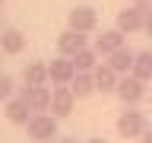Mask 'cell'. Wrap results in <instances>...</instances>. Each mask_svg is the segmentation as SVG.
<instances>
[{
    "mask_svg": "<svg viewBox=\"0 0 152 143\" xmlns=\"http://www.w3.org/2000/svg\"><path fill=\"white\" fill-rule=\"evenodd\" d=\"M117 133H121L124 140H140L146 127H149V118L140 111V108H133V105H124V111L117 114Z\"/></svg>",
    "mask_w": 152,
    "mask_h": 143,
    "instance_id": "cell-1",
    "label": "cell"
},
{
    "mask_svg": "<svg viewBox=\"0 0 152 143\" xmlns=\"http://www.w3.org/2000/svg\"><path fill=\"white\" fill-rule=\"evenodd\" d=\"M117 99H121L124 105H140L142 99H146V83H142L140 76H133V73H124L121 80H117Z\"/></svg>",
    "mask_w": 152,
    "mask_h": 143,
    "instance_id": "cell-2",
    "label": "cell"
},
{
    "mask_svg": "<svg viewBox=\"0 0 152 143\" xmlns=\"http://www.w3.org/2000/svg\"><path fill=\"white\" fill-rule=\"evenodd\" d=\"M26 133L35 143H48L51 137H57V118L54 114H32V121L26 124Z\"/></svg>",
    "mask_w": 152,
    "mask_h": 143,
    "instance_id": "cell-3",
    "label": "cell"
},
{
    "mask_svg": "<svg viewBox=\"0 0 152 143\" xmlns=\"http://www.w3.org/2000/svg\"><path fill=\"white\" fill-rule=\"evenodd\" d=\"M66 29H76V32L92 35L95 29H98V13L92 7H73L66 13Z\"/></svg>",
    "mask_w": 152,
    "mask_h": 143,
    "instance_id": "cell-4",
    "label": "cell"
},
{
    "mask_svg": "<svg viewBox=\"0 0 152 143\" xmlns=\"http://www.w3.org/2000/svg\"><path fill=\"white\" fill-rule=\"evenodd\" d=\"M142 26H146V13L140 7H127L117 13L114 19V29H121L124 35H142Z\"/></svg>",
    "mask_w": 152,
    "mask_h": 143,
    "instance_id": "cell-5",
    "label": "cell"
},
{
    "mask_svg": "<svg viewBox=\"0 0 152 143\" xmlns=\"http://www.w3.org/2000/svg\"><path fill=\"white\" fill-rule=\"evenodd\" d=\"M73 108H76L73 89H70V86H54V89H51V114L60 121V118H70Z\"/></svg>",
    "mask_w": 152,
    "mask_h": 143,
    "instance_id": "cell-6",
    "label": "cell"
},
{
    "mask_svg": "<svg viewBox=\"0 0 152 143\" xmlns=\"http://www.w3.org/2000/svg\"><path fill=\"white\" fill-rule=\"evenodd\" d=\"M73 76H76V67H73V57H64V54H57L51 64H48V80L54 86H70L73 83Z\"/></svg>",
    "mask_w": 152,
    "mask_h": 143,
    "instance_id": "cell-7",
    "label": "cell"
},
{
    "mask_svg": "<svg viewBox=\"0 0 152 143\" xmlns=\"http://www.w3.org/2000/svg\"><path fill=\"white\" fill-rule=\"evenodd\" d=\"M83 48H89V35H86V32H76V29H64V32L57 35V54L73 57L76 51H83Z\"/></svg>",
    "mask_w": 152,
    "mask_h": 143,
    "instance_id": "cell-8",
    "label": "cell"
},
{
    "mask_svg": "<svg viewBox=\"0 0 152 143\" xmlns=\"http://www.w3.org/2000/svg\"><path fill=\"white\" fill-rule=\"evenodd\" d=\"M19 95L26 99V105L35 114L51 111V89H48V86H22V92H19Z\"/></svg>",
    "mask_w": 152,
    "mask_h": 143,
    "instance_id": "cell-9",
    "label": "cell"
},
{
    "mask_svg": "<svg viewBox=\"0 0 152 143\" xmlns=\"http://www.w3.org/2000/svg\"><path fill=\"white\" fill-rule=\"evenodd\" d=\"M3 114H7V121L10 124H16V127H26L28 121H32V108L26 105V99L22 95H13V99H7L3 102Z\"/></svg>",
    "mask_w": 152,
    "mask_h": 143,
    "instance_id": "cell-10",
    "label": "cell"
},
{
    "mask_svg": "<svg viewBox=\"0 0 152 143\" xmlns=\"http://www.w3.org/2000/svg\"><path fill=\"white\" fill-rule=\"evenodd\" d=\"M124 45H127V38H124L121 29H108V32H102V35H95V41H92V48L102 57H108L111 51H117V48H124Z\"/></svg>",
    "mask_w": 152,
    "mask_h": 143,
    "instance_id": "cell-11",
    "label": "cell"
},
{
    "mask_svg": "<svg viewBox=\"0 0 152 143\" xmlns=\"http://www.w3.org/2000/svg\"><path fill=\"white\" fill-rule=\"evenodd\" d=\"M95 76V92H102V95H114L117 92V80H121V73H114L108 64H98L92 70Z\"/></svg>",
    "mask_w": 152,
    "mask_h": 143,
    "instance_id": "cell-12",
    "label": "cell"
},
{
    "mask_svg": "<svg viewBox=\"0 0 152 143\" xmlns=\"http://www.w3.org/2000/svg\"><path fill=\"white\" fill-rule=\"evenodd\" d=\"M0 51L10 57H19L26 51V35L19 29H0Z\"/></svg>",
    "mask_w": 152,
    "mask_h": 143,
    "instance_id": "cell-13",
    "label": "cell"
},
{
    "mask_svg": "<svg viewBox=\"0 0 152 143\" xmlns=\"http://www.w3.org/2000/svg\"><path fill=\"white\" fill-rule=\"evenodd\" d=\"M133 57H136V51L124 45V48H117V51H111V54L104 57V64L111 67L114 73H121V76H124V73H130V70H133Z\"/></svg>",
    "mask_w": 152,
    "mask_h": 143,
    "instance_id": "cell-14",
    "label": "cell"
},
{
    "mask_svg": "<svg viewBox=\"0 0 152 143\" xmlns=\"http://www.w3.org/2000/svg\"><path fill=\"white\" fill-rule=\"evenodd\" d=\"M22 83L26 86H48L51 80H48V64L45 60H28L26 67H22Z\"/></svg>",
    "mask_w": 152,
    "mask_h": 143,
    "instance_id": "cell-15",
    "label": "cell"
},
{
    "mask_svg": "<svg viewBox=\"0 0 152 143\" xmlns=\"http://www.w3.org/2000/svg\"><path fill=\"white\" fill-rule=\"evenodd\" d=\"M98 57H102V54H98L92 45H89V48H83V51H76V54H73V67H76V73H92L95 67L102 64Z\"/></svg>",
    "mask_w": 152,
    "mask_h": 143,
    "instance_id": "cell-16",
    "label": "cell"
},
{
    "mask_svg": "<svg viewBox=\"0 0 152 143\" xmlns=\"http://www.w3.org/2000/svg\"><path fill=\"white\" fill-rule=\"evenodd\" d=\"M133 76H140L142 83H152V51H136L133 57Z\"/></svg>",
    "mask_w": 152,
    "mask_h": 143,
    "instance_id": "cell-17",
    "label": "cell"
},
{
    "mask_svg": "<svg viewBox=\"0 0 152 143\" xmlns=\"http://www.w3.org/2000/svg\"><path fill=\"white\" fill-rule=\"evenodd\" d=\"M70 89H73L76 99H89V95L95 92V76L92 73H76L73 83H70Z\"/></svg>",
    "mask_w": 152,
    "mask_h": 143,
    "instance_id": "cell-18",
    "label": "cell"
},
{
    "mask_svg": "<svg viewBox=\"0 0 152 143\" xmlns=\"http://www.w3.org/2000/svg\"><path fill=\"white\" fill-rule=\"evenodd\" d=\"M13 92H16V83H13V76L0 73V102H7V99H13Z\"/></svg>",
    "mask_w": 152,
    "mask_h": 143,
    "instance_id": "cell-19",
    "label": "cell"
},
{
    "mask_svg": "<svg viewBox=\"0 0 152 143\" xmlns=\"http://www.w3.org/2000/svg\"><path fill=\"white\" fill-rule=\"evenodd\" d=\"M133 7H140L146 16H152V0H133Z\"/></svg>",
    "mask_w": 152,
    "mask_h": 143,
    "instance_id": "cell-20",
    "label": "cell"
},
{
    "mask_svg": "<svg viewBox=\"0 0 152 143\" xmlns=\"http://www.w3.org/2000/svg\"><path fill=\"white\" fill-rule=\"evenodd\" d=\"M142 35L152 38V16H146V26H142Z\"/></svg>",
    "mask_w": 152,
    "mask_h": 143,
    "instance_id": "cell-21",
    "label": "cell"
},
{
    "mask_svg": "<svg viewBox=\"0 0 152 143\" xmlns=\"http://www.w3.org/2000/svg\"><path fill=\"white\" fill-rule=\"evenodd\" d=\"M140 143H152V127H146V133L140 137Z\"/></svg>",
    "mask_w": 152,
    "mask_h": 143,
    "instance_id": "cell-22",
    "label": "cell"
},
{
    "mask_svg": "<svg viewBox=\"0 0 152 143\" xmlns=\"http://www.w3.org/2000/svg\"><path fill=\"white\" fill-rule=\"evenodd\" d=\"M86 143H108V140H102V137H92V140H86Z\"/></svg>",
    "mask_w": 152,
    "mask_h": 143,
    "instance_id": "cell-23",
    "label": "cell"
},
{
    "mask_svg": "<svg viewBox=\"0 0 152 143\" xmlns=\"http://www.w3.org/2000/svg\"><path fill=\"white\" fill-rule=\"evenodd\" d=\"M57 143H76V140H57Z\"/></svg>",
    "mask_w": 152,
    "mask_h": 143,
    "instance_id": "cell-24",
    "label": "cell"
},
{
    "mask_svg": "<svg viewBox=\"0 0 152 143\" xmlns=\"http://www.w3.org/2000/svg\"><path fill=\"white\" fill-rule=\"evenodd\" d=\"M3 3H7V0H0V7H3Z\"/></svg>",
    "mask_w": 152,
    "mask_h": 143,
    "instance_id": "cell-25",
    "label": "cell"
}]
</instances>
